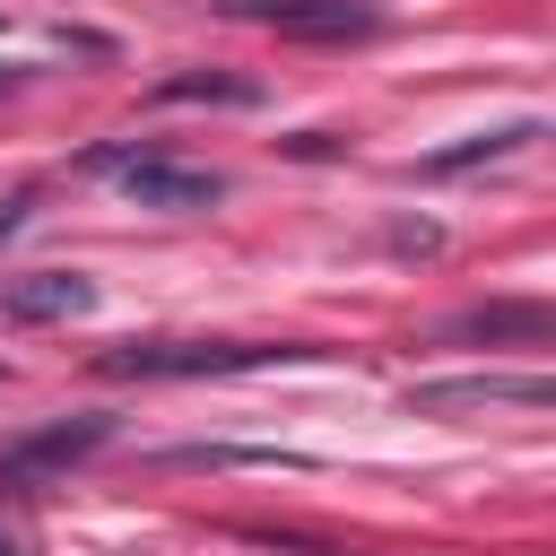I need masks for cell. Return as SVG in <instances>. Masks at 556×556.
Masks as SVG:
<instances>
[{"label":"cell","instance_id":"7a4b0ae2","mask_svg":"<svg viewBox=\"0 0 556 556\" xmlns=\"http://www.w3.org/2000/svg\"><path fill=\"white\" fill-rule=\"evenodd\" d=\"M96 174H122V191L139 200V208H208V200H226V174L217 165H174V156H130V148H96L87 156Z\"/></svg>","mask_w":556,"mask_h":556},{"label":"cell","instance_id":"ba28073f","mask_svg":"<svg viewBox=\"0 0 556 556\" xmlns=\"http://www.w3.org/2000/svg\"><path fill=\"white\" fill-rule=\"evenodd\" d=\"M521 139H539V122H513V130H478V139H460V148H434L417 174H426V182H443V174H469V165H486V156H513Z\"/></svg>","mask_w":556,"mask_h":556},{"label":"cell","instance_id":"9c48e42d","mask_svg":"<svg viewBox=\"0 0 556 556\" xmlns=\"http://www.w3.org/2000/svg\"><path fill=\"white\" fill-rule=\"evenodd\" d=\"M156 104H252V78H208V70H182L156 87Z\"/></svg>","mask_w":556,"mask_h":556},{"label":"cell","instance_id":"5b68a950","mask_svg":"<svg viewBox=\"0 0 556 556\" xmlns=\"http://www.w3.org/2000/svg\"><path fill=\"white\" fill-rule=\"evenodd\" d=\"M556 382L547 374H460V382H417L408 408L417 417H452V408H547Z\"/></svg>","mask_w":556,"mask_h":556},{"label":"cell","instance_id":"8992f818","mask_svg":"<svg viewBox=\"0 0 556 556\" xmlns=\"http://www.w3.org/2000/svg\"><path fill=\"white\" fill-rule=\"evenodd\" d=\"M96 304V278L87 269H26V278H0V313L9 321H78Z\"/></svg>","mask_w":556,"mask_h":556},{"label":"cell","instance_id":"52a82bcc","mask_svg":"<svg viewBox=\"0 0 556 556\" xmlns=\"http://www.w3.org/2000/svg\"><path fill=\"white\" fill-rule=\"evenodd\" d=\"M547 330H556V313H547L539 295H530V304H478V313L443 321V339H460V348H469V339H530V348H539Z\"/></svg>","mask_w":556,"mask_h":556},{"label":"cell","instance_id":"3957f363","mask_svg":"<svg viewBox=\"0 0 556 556\" xmlns=\"http://www.w3.org/2000/svg\"><path fill=\"white\" fill-rule=\"evenodd\" d=\"M226 17L243 26H269L287 43H348V35H382V9L374 0H217Z\"/></svg>","mask_w":556,"mask_h":556},{"label":"cell","instance_id":"6da1fadb","mask_svg":"<svg viewBox=\"0 0 556 556\" xmlns=\"http://www.w3.org/2000/svg\"><path fill=\"white\" fill-rule=\"evenodd\" d=\"M313 348L287 339H122L96 356V374L113 382H200V374H261V365H295Z\"/></svg>","mask_w":556,"mask_h":556},{"label":"cell","instance_id":"277c9868","mask_svg":"<svg viewBox=\"0 0 556 556\" xmlns=\"http://www.w3.org/2000/svg\"><path fill=\"white\" fill-rule=\"evenodd\" d=\"M104 434H113L104 417H52V426H35L26 443H9V452H0V486H9V495H26V486H43L52 469H78Z\"/></svg>","mask_w":556,"mask_h":556},{"label":"cell","instance_id":"8fae6325","mask_svg":"<svg viewBox=\"0 0 556 556\" xmlns=\"http://www.w3.org/2000/svg\"><path fill=\"white\" fill-rule=\"evenodd\" d=\"M0 26H9V17H0Z\"/></svg>","mask_w":556,"mask_h":556},{"label":"cell","instance_id":"30bf717a","mask_svg":"<svg viewBox=\"0 0 556 556\" xmlns=\"http://www.w3.org/2000/svg\"><path fill=\"white\" fill-rule=\"evenodd\" d=\"M0 556H17V547H9V539H0Z\"/></svg>","mask_w":556,"mask_h":556}]
</instances>
